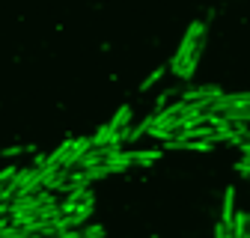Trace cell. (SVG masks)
<instances>
[{
  "instance_id": "obj_1",
  "label": "cell",
  "mask_w": 250,
  "mask_h": 238,
  "mask_svg": "<svg viewBox=\"0 0 250 238\" xmlns=\"http://www.w3.org/2000/svg\"><path fill=\"white\" fill-rule=\"evenodd\" d=\"M200 48H206V24L194 21V24H188V30H185V36H182V42H179V48H176V54H173L167 69L176 78H182V69L188 66V60H191Z\"/></svg>"
},
{
  "instance_id": "obj_2",
  "label": "cell",
  "mask_w": 250,
  "mask_h": 238,
  "mask_svg": "<svg viewBox=\"0 0 250 238\" xmlns=\"http://www.w3.org/2000/svg\"><path fill=\"white\" fill-rule=\"evenodd\" d=\"M221 96H224V89H221V86H214V83H203V86H188L185 93H182V101H188V104H194V101L211 104L214 99H221Z\"/></svg>"
},
{
  "instance_id": "obj_3",
  "label": "cell",
  "mask_w": 250,
  "mask_h": 238,
  "mask_svg": "<svg viewBox=\"0 0 250 238\" xmlns=\"http://www.w3.org/2000/svg\"><path fill=\"white\" fill-rule=\"evenodd\" d=\"M250 104V93H224L221 99H214L208 104L206 113H227V110H235V107H247Z\"/></svg>"
},
{
  "instance_id": "obj_4",
  "label": "cell",
  "mask_w": 250,
  "mask_h": 238,
  "mask_svg": "<svg viewBox=\"0 0 250 238\" xmlns=\"http://www.w3.org/2000/svg\"><path fill=\"white\" fill-rule=\"evenodd\" d=\"M217 116H224V119H227V122H229L235 131H241V128H250V104H247V107L227 110V113H217Z\"/></svg>"
},
{
  "instance_id": "obj_5",
  "label": "cell",
  "mask_w": 250,
  "mask_h": 238,
  "mask_svg": "<svg viewBox=\"0 0 250 238\" xmlns=\"http://www.w3.org/2000/svg\"><path fill=\"white\" fill-rule=\"evenodd\" d=\"M131 116H134V107L131 104H122L113 113V119H110V128L113 131H125V128H128V122H131Z\"/></svg>"
},
{
  "instance_id": "obj_6",
  "label": "cell",
  "mask_w": 250,
  "mask_h": 238,
  "mask_svg": "<svg viewBox=\"0 0 250 238\" xmlns=\"http://www.w3.org/2000/svg\"><path fill=\"white\" fill-rule=\"evenodd\" d=\"M221 220H224L227 226H232V220H235V188H227V191H224V212H221Z\"/></svg>"
},
{
  "instance_id": "obj_7",
  "label": "cell",
  "mask_w": 250,
  "mask_h": 238,
  "mask_svg": "<svg viewBox=\"0 0 250 238\" xmlns=\"http://www.w3.org/2000/svg\"><path fill=\"white\" fill-rule=\"evenodd\" d=\"M152 122H155V113H152V116H146L140 125H134V128H125V143H134V140H140L143 134H149Z\"/></svg>"
},
{
  "instance_id": "obj_8",
  "label": "cell",
  "mask_w": 250,
  "mask_h": 238,
  "mask_svg": "<svg viewBox=\"0 0 250 238\" xmlns=\"http://www.w3.org/2000/svg\"><path fill=\"white\" fill-rule=\"evenodd\" d=\"M229 229H232V235H235V238H250V215H244V212H238Z\"/></svg>"
},
{
  "instance_id": "obj_9",
  "label": "cell",
  "mask_w": 250,
  "mask_h": 238,
  "mask_svg": "<svg viewBox=\"0 0 250 238\" xmlns=\"http://www.w3.org/2000/svg\"><path fill=\"white\" fill-rule=\"evenodd\" d=\"M161 158L158 149H143V152H131V164H155Z\"/></svg>"
},
{
  "instance_id": "obj_10",
  "label": "cell",
  "mask_w": 250,
  "mask_h": 238,
  "mask_svg": "<svg viewBox=\"0 0 250 238\" xmlns=\"http://www.w3.org/2000/svg\"><path fill=\"white\" fill-rule=\"evenodd\" d=\"M24 152H36L33 143H15L9 149H0V158H15V155H24Z\"/></svg>"
},
{
  "instance_id": "obj_11",
  "label": "cell",
  "mask_w": 250,
  "mask_h": 238,
  "mask_svg": "<svg viewBox=\"0 0 250 238\" xmlns=\"http://www.w3.org/2000/svg\"><path fill=\"white\" fill-rule=\"evenodd\" d=\"M167 72H170V69H164V66H161V69H155V72H152V75H149V78H146V80L140 83V93H146V89H152V86L158 83V80H161V78H164Z\"/></svg>"
},
{
  "instance_id": "obj_12",
  "label": "cell",
  "mask_w": 250,
  "mask_h": 238,
  "mask_svg": "<svg viewBox=\"0 0 250 238\" xmlns=\"http://www.w3.org/2000/svg\"><path fill=\"white\" fill-rule=\"evenodd\" d=\"M173 96H182V93H179V89H173V86H170V89H164V93L158 96V101H155V113L164 110V107L170 104V99H173Z\"/></svg>"
},
{
  "instance_id": "obj_13",
  "label": "cell",
  "mask_w": 250,
  "mask_h": 238,
  "mask_svg": "<svg viewBox=\"0 0 250 238\" xmlns=\"http://www.w3.org/2000/svg\"><path fill=\"white\" fill-rule=\"evenodd\" d=\"M235 170H238L244 178H250V158H241V161L235 164Z\"/></svg>"
},
{
  "instance_id": "obj_14",
  "label": "cell",
  "mask_w": 250,
  "mask_h": 238,
  "mask_svg": "<svg viewBox=\"0 0 250 238\" xmlns=\"http://www.w3.org/2000/svg\"><path fill=\"white\" fill-rule=\"evenodd\" d=\"M238 149H241V155H244V158H250V143H241Z\"/></svg>"
}]
</instances>
